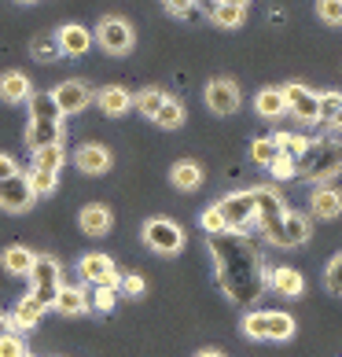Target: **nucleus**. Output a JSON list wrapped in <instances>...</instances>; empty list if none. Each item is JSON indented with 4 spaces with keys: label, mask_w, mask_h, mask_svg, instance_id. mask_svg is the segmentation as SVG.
<instances>
[{
    "label": "nucleus",
    "mask_w": 342,
    "mask_h": 357,
    "mask_svg": "<svg viewBox=\"0 0 342 357\" xmlns=\"http://www.w3.org/2000/svg\"><path fill=\"white\" fill-rule=\"evenodd\" d=\"M33 261H37V255L30 247H22V243L8 247L4 255H0V266H4V273H11V276H30Z\"/></svg>",
    "instance_id": "nucleus-23"
},
{
    "label": "nucleus",
    "mask_w": 342,
    "mask_h": 357,
    "mask_svg": "<svg viewBox=\"0 0 342 357\" xmlns=\"http://www.w3.org/2000/svg\"><path fill=\"white\" fill-rule=\"evenodd\" d=\"M118 295H129V298L143 295V280H140L137 273H122V284H118Z\"/></svg>",
    "instance_id": "nucleus-44"
},
{
    "label": "nucleus",
    "mask_w": 342,
    "mask_h": 357,
    "mask_svg": "<svg viewBox=\"0 0 342 357\" xmlns=\"http://www.w3.org/2000/svg\"><path fill=\"white\" fill-rule=\"evenodd\" d=\"M48 144H63V122H30L26 126V148L41 151Z\"/></svg>",
    "instance_id": "nucleus-21"
},
{
    "label": "nucleus",
    "mask_w": 342,
    "mask_h": 357,
    "mask_svg": "<svg viewBox=\"0 0 342 357\" xmlns=\"http://www.w3.org/2000/svg\"><path fill=\"white\" fill-rule=\"evenodd\" d=\"M77 225H81L85 236H107L111 225H114V214H111V206H103V203H85L81 214H77Z\"/></svg>",
    "instance_id": "nucleus-15"
},
{
    "label": "nucleus",
    "mask_w": 342,
    "mask_h": 357,
    "mask_svg": "<svg viewBox=\"0 0 342 357\" xmlns=\"http://www.w3.org/2000/svg\"><path fill=\"white\" fill-rule=\"evenodd\" d=\"M151 122L159 126V129H177V126H184V107H180V100L169 96V100L162 103V111L155 114Z\"/></svg>",
    "instance_id": "nucleus-31"
},
{
    "label": "nucleus",
    "mask_w": 342,
    "mask_h": 357,
    "mask_svg": "<svg viewBox=\"0 0 342 357\" xmlns=\"http://www.w3.org/2000/svg\"><path fill=\"white\" fill-rule=\"evenodd\" d=\"M206 103L214 114H235L240 111V89H235V82H228V77H214V82L206 85Z\"/></svg>",
    "instance_id": "nucleus-13"
},
{
    "label": "nucleus",
    "mask_w": 342,
    "mask_h": 357,
    "mask_svg": "<svg viewBox=\"0 0 342 357\" xmlns=\"http://www.w3.org/2000/svg\"><path fill=\"white\" fill-rule=\"evenodd\" d=\"M19 174V166H15V158L0 151V181H8V177H15Z\"/></svg>",
    "instance_id": "nucleus-45"
},
{
    "label": "nucleus",
    "mask_w": 342,
    "mask_h": 357,
    "mask_svg": "<svg viewBox=\"0 0 342 357\" xmlns=\"http://www.w3.org/2000/svg\"><path fill=\"white\" fill-rule=\"evenodd\" d=\"M217 210H221V218H225L228 232L247 236V229L254 225V192H232L217 203Z\"/></svg>",
    "instance_id": "nucleus-7"
},
{
    "label": "nucleus",
    "mask_w": 342,
    "mask_h": 357,
    "mask_svg": "<svg viewBox=\"0 0 342 357\" xmlns=\"http://www.w3.org/2000/svg\"><path fill=\"white\" fill-rule=\"evenodd\" d=\"M269 174H272L276 181H291V177H298V166H295V158L276 155V158H272V166H269Z\"/></svg>",
    "instance_id": "nucleus-40"
},
{
    "label": "nucleus",
    "mask_w": 342,
    "mask_h": 357,
    "mask_svg": "<svg viewBox=\"0 0 342 357\" xmlns=\"http://www.w3.org/2000/svg\"><path fill=\"white\" fill-rule=\"evenodd\" d=\"M272 140H276V148H280V155L295 158V162H298V158L306 155V148H309V140L302 137V133H276Z\"/></svg>",
    "instance_id": "nucleus-32"
},
{
    "label": "nucleus",
    "mask_w": 342,
    "mask_h": 357,
    "mask_svg": "<svg viewBox=\"0 0 342 357\" xmlns=\"http://www.w3.org/2000/svg\"><path fill=\"white\" fill-rule=\"evenodd\" d=\"M276 155H280V148H276V140H272V137H258V140L251 144V158H254L258 166H265V169L272 166V158H276Z\"/></svg>",
    "instance_id": "nucleus-34"
},
{
    "label": "nucleus",
    "mask_w": 342,
    "mask_h": 357,
    "mask_svg": "<svg viewBox=\"0 0 342 357\" xmlns=\"http://www.w3.org/2000/svg\"><path fill=\"white\" fill-rule=\"evenodd\" d=\"M56 41H59L63 56H85L88 45H92V33L85 30V26H77V22H67V26L56 33Z\"/></svg>",
    "instance_id": "nucleus-20"
},
{
    "label": "nucleus",
    "mask_w": 342,
    "mask_h": 357,
    "mask_svg": "<svg viewBox=\"0 0 342 357\" xmlns=\"http://www.w3.org/2000/svg\"><path fill=\"white\" fill-rule=\"evenodd\" d=\"M26 181H30V188H33V195H52L59 188V174H52V169H30L26 174Z\"/></svg>",
    "instance_id": "nucleus-33"
},
{
    "label": "nucleus",
    "mask_w": 342,
    "mask_h": 357,
    "mask_svg": "<svg viewBox=\"0 0 342 357\" xmlns=\"http://www.w3.org/2000/svg\"><path fill=\"white\" fill-rule=\"evenodd\" d=\"M26 107H30V122H63V114L56 107V100H52V92H30Z\"/></svg>",
    "instance_id": "nucleus-26"
},
{
    "label": "nucleus",
    "mask_w": 342,
    "mask_h": 357,
    "mask_svg": "<svg viewBox=\"0 0 342 357\" xmlns=\"http://www.w3.org/2000/svg\"><path fill=\"white\" fill-rule=\"evenodd\" d=\"M217 4H228V8H243V11H247V4H251V0H217Z\"/></svg>",
    "instance_id": "nucleus-47"
},
{
    "label": "nucleus",
    "mask_w": 342,
    "mask_h": 357,
    "mask_svg": "<svg viewBox=\"0 0 342 357\" xmlns=\"http://www.w3.org/2000/svg\"><path fill=\"white\" fill-rule=\"evenodd\" d=\"M33 199L37 195H33L30 181H26L22 174L0 181V210H8V214H26V210L33 206Z\"/></svg>",
    "instance_id": "nucleus-10"
},
{
    "label": "nucleus",
    "mask_w": 342,
    "mask_h": 357,
    "mask_svg": "<svg viewBox=\"0 0 342 357\" xmlns=\"http://www.w3.org/2000/svg\"><path fill=\"white\" fill-rule=\"evenodd\" d=\"M210 15H214L217 26H240L243 22V8H228V4H217V8H210Z\"/></svg>",
    "instance_id": "nucleus-37"
},
{
    "label": "nucleus",
    "mask_w": 342,
    "mask_h": 357,
    "mask_svg": "<svg viewBox=\"0 0 342 357\" xmlns=\"http://www.w3.org/2000/svg\"><path fill=\"white\" fill-rule=\"evenodd\" d=\"M192 4H195V0H166V8H169V11H177V15H184V11H188Z\"/></svg>",
    "instance_id": "nucleus-46"
},
{
    "label": "nucleus",
    "mask_w": 342,
    "mask_h": 357,
    "mask_svg": "<svg viewBox=\"0 0 342 357\" xmlns=\"http://www.w3.org/2000/svg\"><path fill=\"white\" fill-rule=\"evenodd\" d=\"M309 210H313L317 218H324V221L339 218V214H342V192H339V188H327V184L313 188V195H309Z\"/></svg>",
    "instance_id": "nucleus-19"
},
{
    "label": "nucleus",
    "mask_w": 342,
    "mask_h": 357,
    "mask_svg": "<svg viewBox=\"0 0 342 357\" xmlns=\"http://www.w3.org/2000/svg\"><path fill=\"white\" fill-rule=\"evenodd\" d=\"M8 332H11V317L0 313V335H8Z\"/></svg>",
    "instance_id": "nucleus-48"
},
{
    "label": "nucleus",
    "mask_w": 342,
    "mask_h": 357,
    "mask_svg": "<svg viewBox=\"0 0 342 357\" xmlns=\"http://www.w3.org/2000/svg\"><path fill=\"white\" fill-rule=\"evenodd\" d=\"M243 332L258 342H287L295 335V317L280 310H254L243 317Z\"/></svg>",
    "instance_id": "nucleus-4"
},
{
    "label": "nucleus",
    "mask_w": 342,
    "mask_h": 357,
    "mask_svg": "<svg viewBox=\"0 0 342 357\" xmlns=\"http://www.w3.org/2000/svg\"><path fill=\"white\" fill-rule=\"evenodd\" d=\"M143 243H148L155 255L173 258L184 250V229L169 218H151V221H143Z\"/></svg>",
    "instance_id": "nucleus-6"
},
{
    "label": "nucleus",
    "mask_w": 342,
    "mask_h": 357,
    "mask_svg": "<svg viewBox=\"0 0 342 357\" xmlns=\"http://www.w3.org/2000/svg\"><path fill=\"white\" fill-rule=\"evenodd\" d=\"M324 284H327V291H332V295H342V255H335L332 261H327Z\"/></svg>",
    "instance_id": "nucleus-41"
},
{
    "label": "nucleus",
    "mask_w": 342,
    "mask_h": 357,
    "mask_svg": "<svg viewBox=\"0 0 342 357\" xmlns=\"http://www.w3.org/2000/svg\"><path fill=\"white\" fill-rule=\"evenodd\" d=\"M92 310H100V313H111L114 310V302H118V287H96L92 291Z\"/></svg>",
    "instance_id": "nucleus-38"
},
{
    "label": "nucleus",
    "mask_w": 342,
    "mask_h": 357,
    "mask_svg": "<svg viewBox=\"0 0 342 357\" xmlns=\"http://www.w3.org/2000/svg\"><path fill=\"white\" fill-rule=\"evenodd\" d=\"M269 287L283 298H298L306 291V276L291 266H276V269H269Z\"/></svg>",
    "instance_id": "nucleus-16"
},
{
    "label": "nucleus",
    "mask_w": 342,
    "mask_h": 357,
    "mask_svg": "<svg viewBox=\"0 0 342 357\" xmlns=\"http://www.w3.org/2000/svg\"><path fill=\"white\" fill-rule=\"evenodd\" d=\"M298 174L313 184H327L335 174H342V144L339 140H309L306 155L298 158Z\"/></svg>",
    "instance_id": "nucleus-2"
},
{
    "label": "nucleus",
    "mask_w": 342,
    "mask_h": 357,
    "mask_svg": "<svg viewBox=\"0 0 342 357\" xmlns=\"http://www.w3.org/2000/svg\"><path fill=\"white\" fill-rule=\"evenodd\" d=\"M30 77L19 74V70H11L0 77V100H8V103H19V100H30Z\"/></svg>",
    "instance_id": "nucleus-27"
},
{
    "label": "nucleus",
    "mask_w": 342,
    "mask_h": 357,
    "mask_svg": "<svg viewBox=\"0 0 342 357\" xmlns=\"http://www.w3.org/2000/svg\"><path fill=\"white\" fill-rule=\"evenodd\" d=\"M26 4H33V0H26Z\"/></svg>",
    "instance_id": "nucleus-52"
},
{
    "label": "nucleus",
    "mask_w": 342,
    "mask_h": 357,
    "mask_svg": "<svg viewBox=\"0 0 342 357\" xmlns=\"http://www.w3.org/2000/svg\"><path fill=\"white\" fill-rule=\"evenodd\" d=\"M283 100H287V111H291L298 122H320V96L306 85H283Z\"/></svg>",
    "instance_id": "nucleus-9"
},
{
    "label": "nucleus",
    "mask_w": 342,
    "mask_h": 357,
    "mask_svg": "<svg viewBox=\"0 0 342 357\" xmlns=\"http://www.w3.org/2000/svg\"><path fill=\"white\" fill-rule=\"evenodd\" d=\"M30 295L41 302L45 310L56 306V295H59V287H63V266H59V258H52V255H37L33 261V269H30Z\"/></svg>",
    "instance_id": "nucleus-5"
},
{
    "label": "nucleus",
    "mask_w": 342,
    "mask_h": 357,
    "mask_svg": "<svg viewBox=\"0 0 342 357\" xmlns=\"http://www.w3.org/2000/svg\"><path fill=\"white\" fill-rule=\"evenodd\" d=\"M317 11H320V19L332 22V26L342 22V0H317Z\"/></svg>",
    "instance_id": "nucleus-43"
},
{
    "label": "nucleus",
    "mask_w": 342,
    "mask_h": 357,
    "mask_svg": "<svg viewBox=\"0 0 342 357\" xmlns=\"http://www.w3.org/2000/svg\"><path fill=\"white\" fill-rule=\"evenodd\" d=\"M199 225H203V232H206V236H221V232H228V225H225V218H221V210H217V203L203 210V218H199Z\"/></svg>",
    "instance_id": "nucleus-36"
},
{
    "label": "nucleus",
    "mask_w": 342,
    "mask_h": 357,
    "mask_svg": "<svg viewBox=\"0 0 342 357\" xmlns=\"http://www.w3.org/2000/svg\"><path fill=\"white\" fill-rule=\"evenodd\" d=\"M309 232H313L309 218L302 210H287L283 214V247H302L309 240Z\"/></svg>",
    "instance_id": "nucleus-22"
},
{
    "label": "nucleus",
    "mask_w": 342,
    "mask_h": 357,
    "mask_svg": "<svg viewBox=\"0 0 342 357\" xmlns=\"http://www.w3.org/2000/svg\"><path fill=\"white\" fill-rule=\"evenodd\" d=\"M96 103L103 107V114H125L129 107H133V92H125L122 85H107V89H100L96 92Z\"/></svg>",
    "instance_id": "nucleus-24"
},
{
    "label": "nucleus",
    "mask_w": 342,
    "mask_h": 357,
    "mask_svg": "<svg viewBox=\"0 0 342 357\" xmlns=\"http://www.w3.org/2000/svg\"><path fill=\"white\" fill-rule=\"evenodd\" d=\"M77 273L92 287H118L122 284V273L114 269V261L107 255H81L77 258Z\"/></svg>",
    "instance_id": "nucleus-8"
},
{
    "label": "nucleus",
    "mask_w": 342,
    "mask_h": 357,
    "mask_svg": "<svg viewBox=\"0 0 342 357\" xmlns=\"http://www.w3.org/2000/svg\"><path fill=\"white\" fill-rule=\"evenodd\" d=\"M332 126H335V129H342V111L335 114V122H332Z\"/></svg>",
    "instance_id": "nucleus-50"
},
{
    "label": "nucleus",
    "mask_w": 342,
    "mask_h": 357,
    "mask_svg": "<svg viewBox=\"0 0 342 357\" xmlns=\"http://www.w3.org/2000/svg\"><path fill=\"white\" fill-rule=\"evenodd\" d=\"M52 100H56L59 114H81L96 96H92V89L85 82H63V85L52 89Z\"/></svg>",
    "instance_id": "nucleus-11"
},
{
    "label": "nucleus",
    "mask_w": 342,
    "mask_h": 357,
    "mask_svg": "<svg viewBox=\"0 0 342 357\" xmlns=\"http://www.w3.org/2000/svg\"><path fill=\"white\" fill-rule=\"evenodd\" d=\"M22 357H33V354H30V350H26V354H22Z\"/></svg>",
    "instance_id": "nucleus-51"
},
{
    "label": "nucleus",
    "mask_w": 342,
    "mask_h": 357,
    "mask_svg": "<svg viewBox=\"0 0 342 357\" xmlns=\"http://www.w3.org/2000/svg\"><path fill=\"white\" fill-rule=\"evenodd\" d=\"M96 41L111 52V56H122V52L133 48V26L125 19H103L96 30Z\"/></svg>",
    "instance_id": "nucleus-12"
},
{
    "label": "nucleus",
    "mask_w": 342,
    "mask_h": 357,
    "mask_svg": "<svg viewBox=\"0 0 342 357\" xmlns=\"http://www.w3.org/2000/svg\"><path fill=\"white\" fill-rule=\"evenodd\" d=\"M22 354H26V342H22V335H15V332L0 335V357H22Z\"/></svg>",
    "instance_id": "nucleus-42"
},
{
    "label": "nucleus",
    "mask_w": 342,
    "mask_h": 357,
    "mask_svg": "<svg viewBox=\"0 0 342 357\" xmlns=\"http://www.w3.org/2000/svg\"><path fill=\"white\" fill-rule=\"evenodd\" d=\"M195 357H225V354H221V350H199Z\"/></svg>",
    "instance_id": "nucleus-49"
},
{
    "label": "nucleus",
    "mask_w": 342,
    "mask_h": 357,
    "mask_svg": "<svg viewBox=\"0 0 342 357\" xmlns=\"http://www.w3.org/2000/svg\"><path fill=\"white\" fill-rule=\"evenodd\" d=\"M52 310L63 313V317H81V313L92 310V302H88V295H85V287L63 284V287H59V295H56V306H52Z\"/></svg>",
    "instance_id": "nucleus-17"
},
{
    "label": "nucleus",
    "mask_w": 342,
    "mask_h": 357,
    "mask_svg": "<svg viewBox=\"0 0 342 357\" xmlns=\"http://www.w3.org/2000/svg\"><path fill=\"white\" fill-rule=\"evenodd\" d=\"M169 181H173V188H180V192H195V188L203 184V166L192 162V158L173 162V169H169Z\"/></svg>",
    "instance_id": "nucleus-25"
},
{
    "label": "nucleus",
    "mask_w": 342,
    "mask_h": 357,
    "mask_svg": "<svg viewBox=\"0 0 342 357\" xmlns=\"http://www.w3.org/2000/svg\"><path fill=\"white\" fill-rule=\"evenodd\" d=\"M210 255H214L217 284L235 306H254L269 287V269L261 261L258 247L240 232L210 236Z\"/></svg>",
    "instance_id": "nucleus-1"
},
{
    "label": "nucleus",
    "mask_w": 342,
    "mask_h": 357,
    "mask_svg": "<svg viewBox=\"0 0 342 357\" xmlns=\"http://www.w3.org/2000/svg\"><path fill=\"white\" fill-rule=\"evenodd\" d=\"M342 111V92H320V122H335Z\"/></svg>",
    "instance_id": "nucleus-39"
},
{
    "label": "nucleus",
    "mask_w": 342,
    "mask_h": 357,
    "mask_svg": "<svg viewBox=\"0 0 342 357\" xmlns=\"http://www.w3.org/2000/svg\"><path fill=\"white\" fill-rule=\"evenodd\" d=\"M63 162H67V151H63V144H48V148L33 151V166H37V169H52V174H59Z\"/></svg>",
    "instance_id": "nucleus-29"
},
{
    "label": "nucleus",
    "mask_w": 342,
    "mask_h": 357,
    "mask_svg": "<svg viewBox=\"0 0 342 357\" xmlns=\"http://www.w3.org/2000/svg\"><path fill=\"white\" fill-rule=\"evenodd\" d=\"M283 214H287V203L280 199V192L276 188H254V225L276 247H283Z\"/></svg>",
    "instance_id": "nucleus-3"
},
{
    "label": "nucleus",
    "mask_w": 342,
    "mask_h": 357,
    "mask_svg": "<svg viewBox=\"0 0 342 357\" xmlns=\"http://www.w3.org/2000/svg\"><path fill=\"white\" fill-rule=\"evenodd\" d=\"M254 107H258L261 118H280V114L287 111V100H283L280 89H261L258 100H254Z\"/></svg>",
    "instance_id": "nucleus-28"
},
{
    "label": "nucleus",
    "mask_w": 342,
    "mask_h": 357,
    "mask_svg": "<svg viewBox=\"0 0 342 357\" xmlns=\"http://www.w3.org/2000/svg\"><path fill=\"white\" fill-rule=\"evenodd\" d=\"M30 52H33V59H41V63H52L56 56H63L59 52V41L56 37H33V45H30Z\"/></svg>",
    "instance_id": "nucleus-35"
},
{
    "label": "nucleus",
    "mask_w": 342,
    "mask_h": 357,
    "mask_svg": "<svg viewBox=\"0 0 342 357\" xmlns=\"http://www.w3.org/2000/svg\"><path fill=\"white\" fill-rule=\"evenodd\" d=\"M111 162H114V155L103 148V144H81V148L74 151V166L81 169V174H88V177L107 174Z\"/></svg>",
    "instance_id": "nucleus-14"
},
{
    "label": "nucleus",
    "mask_w": 342,
    "mask_h": 357,
    "mask_svg": "<svg viewBox=\"0 0 342 357\" xmlns=\"http://www.w3.org/2000/svg\"><path fill=\"white\" fill-rule=\"evenodd\" d=\"M166 100H169V96H166L162 89H143L140 96H133V103H137V111H140L143 118H155V114L162 111V103H166Z\"/></svg>",
    "instance_id": "nucleus-30"
},
{
    "label": "nucleus",
    "mask_w": 342,
    "mask_h": 357,
    "mask_svg": "<svg viewBox=\"0 0 342 357\" xmlns=\"http://www.w3.org/2000/svg\"><path fill=\"white\" fill-rule=\"evenodd\" d=\"M41 317H45V306L37 302L33 295H22L19 302H15V313H11V332H30V328H37L41 324Z\"/></svg>",
    "instance_id": "nucleus-18"
}]
</instances>
